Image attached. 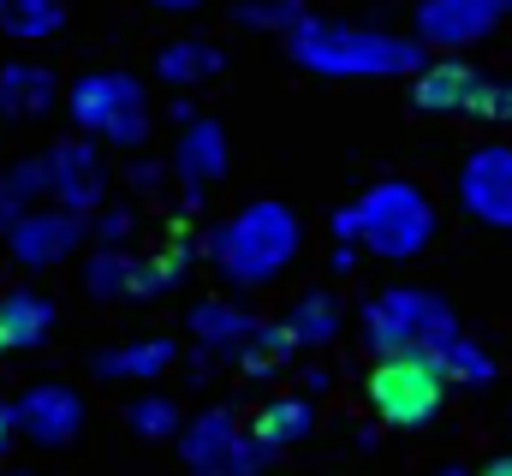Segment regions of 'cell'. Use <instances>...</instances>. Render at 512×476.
Here are the masks:
<instances>
[{"label":"cell","mask_w":512,"mask_h":476,"mask_svg":"<svg viewBox=\"0 0 512 476\" xmlns=\"http://www.w3.org/2000/svg\"><path fill=\"white\" fill-rule=\"evenodd\" d=\"M477 90H483V72L447 54V60H429V66L417 72V84H411V102H417L423 114H471Z\"/></svg>","instance_id":"15"},{"label":"cell","mask_w":512,"mask_h":476,"mask_svg":"<svg viewBox=\"0 0 512 476\" xmlns=\"http://www.w3.org/2000/svg\"><path fill=\"white\" fill-rule=\"evenodd\" d=\"M447 387L453 381H447L441 357L399 352V357H376V369L364 381V399L387 429H429L447 405Z\"/></svg>","instance_id":"5"},{"label":"cell","mask_w":512,"mask_h":476,"mask_svg":"<svg viewBox=\"0 0 512 476\" xmlns=\"http://www.w3.org/2000/svg\"><path fill=\"white\" fill-rule=\"evenodd\" d=\"M161 173H167L161 161H137V167H131V185H161Z\"/></svg>","instance_id":"32"},{"label":"cell","mask_w":512,"mask_h":476,"mask_svg":"<svg viewBox=\"0 0 512 476\" xmlns=\"http://www.w3.org/2000/svg\"><path fill=\"white\" fill-rule=\"evenodd\" d=\"M36 197H54V191H48V155L18 161V167H6V173H0V227L24 221Z\"/></svg>","instance_id":"22"},{"label":"cell","mask_w":512,"mask_h":476,"mask_svg":"<svg viewBox=\"0 0 512 476\" xmlns=\"http://www.w3.org/2000/svg\"><path fill=\"white\" fill-rule=\"evenodd\" d=\"M18 441V399H0V453Z\"/></svg>","instance_id":"30"},{"label":"cell","mask_w":512,"mask_h":476,"mask_svg":"<svg viewBox=\"0 0 512 476\" xmlns=\"http://www.w3.org/2000/svg\"><path fill=\"white\" fill-rule=\"evenodd\" d=\"M477 476H512V453H495V459H489Z\"/></svg>","instance_id":"34"},{"label":"cell","mask_w":512,"mask_h":476,"mask_svg":"<svg viewBox=\"0 0 512 476\" xmlns=\"http://www.w3.org/2000/svg\"><path fill=\"white\" fill-rule=\"evenodd\" d=\"M346 268H358V244H334V274H346Z\"/></svg>","instance_id":"33"},{"label":"cell","mask_w":512,"mask_h":476,"mask_svg":"<svg viewBox=\"0 0 512 476\" xmlns=\"http://www.w3.org/2000/svg\"><path fill=\"white\" fill-rule=\"evenodd\" d=\"M292 352H304V346H298V334H292L286 322H262V328L251 334V346L239 352V369L262 381V375H280V369L292 363Z\"/></svg>","instance_id":"26"},{"label":"cell","mask_w":512,"mask_h":476,"mask_svg":"<svg viewBox=\"0 0 512 476\" xmlns=\"http://www.w3.org/2000/svg\"><path fill=\"white\" fill-rule=\"evenodd\" d=\"M507 12L501 0H423L417 6V42L423 48H465L483 30H495Z\"/></svg>","instance_id":"12"},{"label":"cell","mask_w":512,"mask_h":476,"mask_svg":"<svg viewBox=\"0 0 512 476\" xmlns=\"http://www.w3.org/2000/svg\"><path fill=\"white\" fill-rule=\"evenodd\" d=\"M84 286H90V298H137L143 292V256L96 250L90 268H84Z\"/></svg>","instance_id":"23"},{"label":"cell","mask_w":512,"mask_h":476,"mask_svg":"<svg viewBox=\"0 0 512 476\" xmlns=\"http://www.w3.org/2000/svg\"><path fill=\"white\" fill-rule=\"evenodd\" d=\"M501 12H512V0H501Z\"/></svg>","instance_id":"37"},{"label":"cell","mask_w":512,"mask_h":476,"mask_svg":"<svg viewBox=\"0 0 512 476\" xmlns=\"http://www.w3.org/2000/svg\"><path fill=\"white\" fill-rule=\"evenodd\" d=\"M0 352H12V346H6V328H0Z\"/></svg>","instance_id":"36"},{"label":"cell","mask_w":512,"mask_h":476,"mask_svg":"<svg viewBox=\"0 0 512 476\" xmlns=\"http://www.w3.org/2000/svg\"><path fill=\"white\" fill-rule=\"evenodd\" d=\"M239 441H245L239 417H233L227 405H209V411H197V417L185 423V435H179V459H185V471L191 476H227L233 471Z\"/></svg>","instance_id":"11"},{"label":"cell","mask_w":512,"mask_h":476,"mask_svg":"<svg viewBox=\"0 0 512 476\" xmlns=\"http://www.w3.org/2000/svg\"><path fill=\"white\" fill-rule=\"evenodd\" d=\"M185 328H191V340H197V357H233L239 363V352L251 346V334L262 328V322H251L233 298H203V304H191V316H185Z\"/></svg>","instance_id":"14"},{"label":"cell","mask_w":512,"mask_h":476,"mask_svg":"<svg viewBox=\"0 0 512 476\" xmlns=\"http://www.w3.org/2000/svg\"><path fill=\"white\" fill-rule=\"evenodd\" d=\"M66 24V0H0V30L12 42H42Z\"/></svg>","instance_id":"25"},{"label":"cell","mask_w":512,"mask_h":476,"mask_svg":"<svg viewBox=\"0 0 512 476\" xmlns=\"http://www.w3.org/2000/svg\"><path fill=\"white\" fill-rule=\"evenodd\" d=\"M227 66V54L215 48V42H173V48H161L155 54V78L161 84H203V78H215Z\"/></svg>","instance_id":"20"},{"label":"cell","mask_w":512,"mask_h":476,"mask_svg":"<svg viewBox=\"0 0 512 476\" xmlns=\"http://www.w3.org/2000/svg\"><path fill=\"white\" fill-rule=\"evenodd\" d=\"M292 60L328 78H387V72H423V42L417 36H387V30H358L334 18H304L292 36Z\"/></svg>","instance_id":"1"},{"label":"cell","mask_w":512,"mask_h":476,"mask_svg":"<svg viewBox=\"0 0 512 476\" xmlns=\"http://www.w3.org/2000/svg\"><path fill=\"white\" fill-rule=\"evenodd\" d=\"M310 429H316V399L310 393H280V399L256 405V417L245 423V435L268 453H286V447L310 441Z\"/></svg>","instance_id":"16"},{"label":"cell","mask_w":512,"mask_h":476,"mask_svg":"<svg viewBox=\"0 0 512 476\" xmlns=\"http://www.w3.org/2000/svg\"><path fill=\"white\" fill-rule=\"evenodd\" d=\"M126 233H131V215H126V209H102V215L90 221V238H96L102 250H120V244H126Z\"/></svg>","instance_id":"29"},{"label":"cell","mask_w":512,"mask_h":476,"mask_svg":"<svg viewBox=\"0 0 512 476\" xmlns=\"http://www.w3.org/2000/svg\"><path fill=\"white\" fill-rule=\"evenodd\" d=\"M66 114L84 137H102L114 149H137L149 137V102L131 72H84L66 90Z\"/></svg>","instance_id":"6"},{"label":"cell","mask_w":512,"mask_h":476,"mask_svg":"<svg viewBox=\"0 0 512 476\" xmlns=\"http://www.w3.org/2000/svg\"><path fill=\"white\" fill-rule=\"evenodd\" d=\"M48 191H54V209L66 215H96L102 197H108V167H102V149L90 137H72V143H54L48 149Z\"/></svg>","instance_id":"7"},{"label":"cell","mask_w":512,"mask_h":476,"mask_svg":"<svg viewBox=\"0 0 512 476\" xmlns=\"http://www.w3.org/2000/svg\"><path fill=\"white\" fill-rule=\"evenodd\" d=\"M60 102V78L42 60H6L0 66V119H42Z\"/></svg>","instance_id":"17"},{"label":"cell","mask_w":512,"mask_h":476,"mask_svg":"<svg viewBox=\"0 0 512 476\" xmlns=\"http://www.w3.org/2000/svg\"><path fill=\"white\" fill-rule=\"evenodd\" d=\"M173 173H179V185H185V209H197L203 191L227 173V131H221L215 119L185 125L179 143H173Z\"/></svg>","instance_id":"13"},{"label":"cell","mask_w":512,"mask_h":476,"mask_svg":"<svg viewBox=\"0 0 512 476\" xmlns=\"http://www.w3.org/2000/svg\"><path fill=\"white\" fill-rule=\"evenodd\" d=\"M459 203L489 221V227H512V143H483L465 173H459Z\"/></svg>","instance_id":"10"},{"label":"cell","mask_w":512,"mask_h":476,"mask_svg":"<svg viewBox=\"0 0 512 476\" xmlns=\"http://www.w3.org/2000/svg\"><path fill=\"white\" fill-rule=\"evenodd\" d=\"M179 357L173 340H131V346H114V352H96L90 369L102 381H161V369Z\"/></svg>","instance_id":"19"},{"label":"cell","mask_w":512,"mask_h":476,"mask_svg":"<svg viewBox=\"0 0 512 476\" xmlns=\"http://www.w3.org/2000/svg\"><path fill=\"white\" fill-rule=\"evenodd\" d=\"M149 6H161V12H191V6H203V0H149Z\"/></svg>","instance_id":"35"},{"label":"cell","mask_w":512,"mask_h":476,"mask_svg":"<svg viewBox=\"0 0 512 476\" xmlns=\"http://www.w3.org/2000/svg\"><path fill=\"white\" fill-rule=\"evenodd\" d=\"M298 250V221L280 209V203H251L239 209L227 227H209L203 233V256L233 280V286H262L274 280Z\"/></svg>","instance_id":"2"},{"label":"cell","mask_w":512,"mask_h":476,"mask_svg":"<svg viewBox=\"0 0 512 476\" xmlns=\"http://www.w3.org/2000/svg\"><path fill=\"white\" fill-rule=\"evenodd\" d=\"M239 24H262V30H286L292 36L304 24V0H245Z\"/></svg>","instance_id":"28"},{"label":"cell","mask_w":512,"mask_h":476,"mask_svg":"<svg viewBox=\"0 0 512 476\" xmlns=\"http://www.w3.org/2000/svg\"><path fill=\"white\" fill-rule=\"evenodd\" d=\"M298 381H304L298 393H310V399H316V393H328V369H322V363H310V369H304Z\"/></svg>","instance_id":"31"},{"label":"cell","mask_w":512,"mask_h":476,"mask_svg":"<svg viewBox=\"0 0 512 476\" xmlns=\"http://www.w3.org/2000/svg\"><path fill=\"white\" fill-rule=\"evenodd\" d=\"M0 328H6V346H12V352L42 346V340L54 334V298H42V292H30V286L6 292V298H0Z\"/></svg>","instance_id":"18"},{"label":"cell","mask_w":512,"mask_h":476,"mask_svg":"<svg viewBox=\"0 0 512 476\" xmlns=\"http://www.w3.org/2000/svg\"><path fill=\"white\" fill-rule=\"evenodd\" d=\"M286 328L298 334V346H304V352H316V346L340 340V298H334V292H304V298L286 310Z\"/></svg>","instance_id":"21"},{"label":"cell","mask_w":512,"mask_h":476,"mask_svg":"<svg viewBox=\"0 0 512 476\" xmlns=\"http://www.w3.org/2000/svg\"><path fill=\"white\" fill-rule=\"evenodd\" d=\"M84 429V393L66 381H36L18 393V435L36 447H66Z\"/></svg>","instance_id":"9"},{"label":"cell","mask_w":512,"mask_h":476,"mask_svg":"<svg viewBox=\"0 0 512 476\" xmlns=\"http://www.w3.org/2000/svg\"><path fill=\"white\" fill-rule=\"evenodd\" d=\"M84 238H90V221H84V215H66V209H30L24 221L6 227V250H12L18 268H54V262H66Z\"/></svg>","instance_id":"8"},{"label":"cell","mask_w":512,"mask_h":476,"mask_svg":"<svg viewBox=\"0 0 512 476\" xmlns=\"http://www.w3.org/2000/svg\"><path fill=\"white\" fill-rule=\"evenodd\" d=\"M441 369H447V381H453V387H489V381H495V357L477 352L465 334L441 352Z\"/></svg>","instance_id":"27"},{"label":"cell","mask_w":512,"mask_h":476,"mask_svg":"<svg viewBox=\"0 0 512 476\" xmlns=\"http://www.w3.org/2000/svg\"><path fill=\"white\" fill-rule=\"evenodd\" d=\"M358 334L376 357H399V352H429L441 357L459 340V316L435 298V292H417V286H387L364 304L358 316Z\"/></svg>","instance_id":"4"},{"label":"cell","mask_w":512,"mask_h":476,"mask_svg":"<svg viewBox=\"0 0 512 476\" xmlns=\"http://www.w3.org/2000/svg\"><path fill=\"white\" fill-rule=\"evenodd\" d=\"M328 227H334L340 244H370L376 256H417L429 227H435V215H429V203H423V191L411 179H382L352 209H334Z\"/></svg>","instance_id":"3"},{"label":"cell","mask_w":512,"mask_h":476,"mask_svg":"<svg viewBox=\"0 0 512 476\" xmlns=\"http://www.w3.org/2000/svg\"><path fill=\"white\" fill-rule=\"evenodd\" d=\"M126 429L137 441H179V435H185L179 399H173V393H137L126 405Z\"/></svg>","instance_id":"24"}]
</instances>
